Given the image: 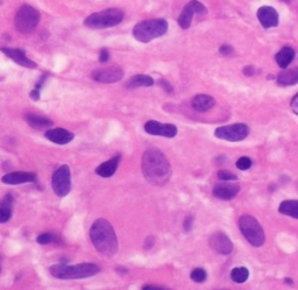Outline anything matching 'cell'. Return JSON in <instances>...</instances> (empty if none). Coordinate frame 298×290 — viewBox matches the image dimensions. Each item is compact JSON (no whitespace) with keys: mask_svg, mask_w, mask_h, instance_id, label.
I'll return each mask as SVG.
<instances>
[{"mask_svg":"<svg viewBox=\"0 0 298 290\" xmlns=\"http://www.w3.org/2000/svg\"><path fill=\"white\" fill-rule=\"evenodd\" d=\"M141 168L145 179L153 185L162 186L169 182L171 166L166 155L157 148H149L144 153Z\"/></svg>","mask_w":298,"mask_h":290,"instance_id":"obj_1","label":"cell"},{"mask_svg":"<svg viewBox=\"0 0 298 290\" xmlns=\"http://www.w3.org/2000/svg\"><path fill=\"white\" fill-rule=\"evenodd\" d=\"M90 238L93 246L100 254L111 257L118 252V239L114 228L106 219L99 218L92 224Z\"/></svg>","mask_w":298,"mask_h":290,"instance_id":"obj_2","label":"cell"},{"mask_svg":"<svg viewBox=\"0 0 298 290\" xmlns=\"http://www.w3.org/2000/svg\"><path fill=\"white\" fill-rule=\"evenodd\" d=\"M100 268L95 263H79L76 266H69L66 263H57L49 268L51 276L61 280L87 279L97 275Z\"/></svg>","mask_w":298,"mask_h":290,"instance_id":"obj_3","label":"cell"},{"mask_svg":"<svg viewBox=\"0 0 298 290\" xmlns=\"http://www.w3.org/2000/svg\"><path fill=\"white\" fill-rule=\"evenodd\" d=\"M167 31L168 22L164 19H150L139 22L133 30V35L140 42L148 43L166 34Z\"/></svg>","mask_w":298,"mask_h":290,"instance_id":"obj_4","label":"cell"},{"mask_svg":"<svg viewBox=\"0 0 298 290\" xmlns=\"http://www.w3.org/2000/svg\"><path fill=\"white\" fill-rule=\"evenodd\" d=\"M124 19V12L118 8H109L105 11L93 13L84 21V25L93 30H105L119 25Z\"/></svg>","mask_w":298,"mask_h":290,"instance_id":"obj_5","label":"cell"},{"mask_svg":"<svg viewBox=\"0 0 298 290\" xmlns=\"http://www.w3.org/2000/svg\"><path fill=\"white\" fill-rule=\"evenodd\" d=\"M239 227H240L241 233L244 234L246 240L248 241L252 246L261 247L264 244L265 236L263 228L260 223L251 215H244L239 219Z\"/></svg>","mask_w":298,"mask_h":290,"instance_id":"obj_6","label":"cell"},{"mask_svg":"<svg viewBox=\"0 0 298 290\" xmlns=\"http://www.w3.org/2000/svg\"><path fill=\"white\" fill-rule=\"evenodd\" d=\"M40 22V12L29 5H22L14 18L15 28L19 33H32Z\"/></svg>","mask_w":298,"mask_h":290,"instance_id":"obj_7","label":"cell"},{"mask_svg":"<svg viewBox=\"0 0 298 290\" xmlns=\"http://www.w3.org/2000/svg\"><path fill=\"white\" fill-rule=\"evenodd\" d=\"M51 185L55 195L58 197H66L71 191V172L69 166L63 164L54 173Z\"/></svg>","mask_w":298,"mask_h":290,"instance_id":"obj_8","label":"cell"},{"mask_svg":"<svg viewBox=\"0 0 298 290\" xmlns=\"http://www.w3.org/2000/svg\"><path fill=\"white\" fill-rule=\"evenodd\" d=\"M249 133V128L246 124H233L226 125V126L218 127L215 131L216 138L222 140L231 141V143H238L247 138Z\"/></svg>","mask_w":298,"mask_h":290,"instance_id":"obj_9","label":"cell"},{"mask_svg":"<svg viewBox=\"0 0 298 290\" xmlns=\"http://www.w3.org/2000/svg\"><path fill=\"white\" fill-rule=\"evenodd\" d=\"M195 14H206V7L202 2L197 1V0H191L189 4L183 8L182 13H181L180 18H178V25L183 30H187L191 26V22H192L193 15Z\"/></svg>","mask_w":298,"mask_h":290,"instance_id":"obj_10","label":"cell"},{"mask_svg":"<svg viewBox=\"0 0 298 290\" xmlns=\"http://www.w3.org/2000/svg\"><path fill=\"white\" fill-rule=\"evenodd\" d=\"M146 133L155 137L174 138L177 135V127L174 124H162L156 120H149L145 124Z\"/></svg>","mask_w":298,"mask_h":290,"instance_id":"obj_11","label":"cell"},{"mask_svg":"<svg viewBox=\"0 0 298 290\" xmlns=\"http://www.w3.org/2000/svg\"><path fill=\"white\" fill-rule=\"evenodd\" d=\"M92 79L99 83H116L124 77V70L119 67H109L104 69H97L91 73Z\"/></svg>","mask_w":298,"mask_h":290,"instance_id":"obj_12","label":"cell"},{"mask_svg":"<svg viewBox=\"0 0 298 290\" xmlns=\"http://www.w3.org/2000/svg\"><path fill=\"white\" fill-rule=\"evenodd\" d=\"M210 246L217 253L222 255H229L233 252V243L228 236L224 232H216L210 237Z\"/></svg>","mask_w":298,"mask_h":290,"instance_id":"obj_13","label":"cell"},{"mask_svg":"<svg viewBox=\"0 0 298 290\" xmlns=\"http://www.w3.org/2000/svg\"><path fill=\"white\" fill-rule=\"evenodd\" d=\"M240 191V185L232 181H223L215 185L212 193L215 197L222 201H231Z\"/></svg>","mask_w":298,"mask_h":290,"instance_id":"obj_14","label":"cell"},{"mask_svg":"<svg viewBox=\"0 0 298 290\" xmlns=\"http://www.w3.org/2000/svg\"><path fill=\"white\" fill-rule=\"evenodd\" d=\"M258 19L262 27L268 28L276 27L278 25V13L274 7L270 6H262L258 9Z\"/></svg>","mask_w":298,"mask_h":290,"instance_id":"obj_15","label":"cell"},{"mask_svg":"<svg viewBox=\"0 0 298 290\" xmlns=\"http://www.w3.org/2000/svg\"><path fill=\"white\" fill-rule=\"evenodd\" d=\"M1 51L6 55V56H8L9 59L14 61L17 64H19V66L28 68V69H35V68L37 67L34 61L29 60L28 57L26 56L25 50L14 49V48H1Z\"/></svg>","mask_w":298,"mask_h":290,"instance_id":"obj_16","label":"cell"},{"mask_svg":"<svg viewBox=\"0 0 298 290\" xmlns=\"http://www.w3.org/2000/svg\"><path fill=\"white\" fill-rule=\"evenodd\" d=\"M1 181L4 182L5 184H11V185L24 184V183L37 181V175H35V173L13 172V173H8V174H6V175L2 176Z\"/></svg>","mask_w":298,"mask_h":290,"instance_id":"obj_17","label":"cell"},{"mask_svg":"<svg viewBox=\"0 0 298 290\" xmlns=\"http://www.w3.org/2000/svg\"><path fill=\"white\" fill-rule=\"evenodd\" d=\"M44 137L56 145H67L74 140V135L64 128H51L46 132Z\"/></svg>","mask_w":298,"mask_h":290,"instance_id":"obj_18","label":"cell"},{"mask_svg":"<svg viewBox=\"0 0 298 290\" xmlns=\"http://www.w3.org/2000/svg\"><path fill=\"white\" fill-rule=\"evenodd\" d=\"M120 160H121V155L120 154H118V155L112 157L111 160L106 161V162H104L100 164V166L97 167L96 174L97 175H99L100 177L113 176L115 174L116 169H118V166H119V162H120Z\"/></svg>","mask_w":298,"mask_h":290,"instance_id":"obj_19","label":"cell"},{"mask_svg":"<svg viewBox=\"0 0 298 290\" xmlns=\"http://www.w3.org/2000/svg\"><path fill=\"white\" fill-rule=\"evenodd\" d=\"M215 98L209 95H197L192 98L191 105L198 112H206L215 106Z\"/></svg>","mask_w":298,"mask_h":290,"instance_id":"obj_20","label":"cell"},{"mask_svg":"<svg viewBox=\"0 0 298 290\" xmlns=\"http://www.w3.org/2000/svg\"><path fill=\"white\" fill-rule=\"evenodd\" d=\"M277 83L282 86H291L298 84V68L282 70L277 76Z\"/></svg>","mask_w":298,"mask_h":290,"instance_id":"obj_21","label":"cell"},{"mask_svg":"<svg viewBox=\"0 0 298 290\" xmlns=\"http://www.w3.org/2000/svg\"><path fill=\"white\" fill-rule=\"evenodd\" d=\"M295 50L291 47H283L278 53L275 55V61L278 64V67L282 69H287L290 66L295 59Z\"/></svg>","mask_w":298,"mask_h":290,"instance_id":"obj_22","label":"cell"},{"mask_svg":"<svg viewBox=\"0 0 298 290\" xmlns=\"http://www.w3.org/2000/svg\"><path fill=\"white\" fill-rule=\"evenodd\" d=\"M13 202H14V199H13V196L9 195V193H7V195L2 198L1 204H0V223L1 224L7 223L9 219H11L13 211Z\"/></svg>","mask_w":298,"mask_h":290,"instance_id":"obj_23","label":"cell"},{"mask_svg":"<svg viewBox=\"0 0 298 290\" xmlns=\"http://www.w3.org/2000/svg\"><path fill=\"white\" fill-rule=\"evenodd\" d=\"M26 121L28 122V125H31L33 128H37V130H42V128H47L53 126L54 122L50 120V119L41 117V115H37L33 113H28L26 114Z\"/></svg>","mask_w":298,"mask_h":290,"instance_id":"obj_24","label":"cell"},{"mask_svg":"<svg viewBox=\"0 0 298 290\" xmlns=\"http://www.w3.org/2000/svg\"><path fill=\"white\" fill-rule=\"evenodd\" d=\"M278 211L282 215L298 219V199H288V201L282 202L278 206Z\"/></svg>","mask_w":298,"mask_h":290,"instance_id":"obj_25","label":"cell"},{"mask_svg":"<svg viewBox=\"0 0 298 290\" xmlns=\"http://www.w3.org/2000/svg\"><path fill=\"white\" fill-rule=\"evenodd\" d=\"M154 85V79L148 75H135L128 80L127 88L135 89L140 86H151Z\"/></svg>","mask_w":298,"mask_h":290,"instance_id":"obj_26","label":"cell"},{"mask_svg":"<svg viewBox=\"0 0 298 290\" xmlns=\"http://www.w3.org/2000/svg\"><path fill=\"white\" fill-rule=\"evenodd\" d=\"M249 278V270L246 267H236L231 272V279L235 283H245Z\"/></svg>","mask_w":298,"mask_h":290,"instance_id":"obj_27","label":"cell"},{"mask_svg":"<svg viewBox=\"0 0 298 290\" xmlns=\"http://www.w3.org/2000/svg\"><path fill=\"white\" fill-rule=\"evenodd\" d=\"M190 278L193 282L203 283L206 280L207 275H206V272L203 268H196V269H193L192 272H191Z\"/></svg>","mask_w":298,"mask_h":290,"instance_id":"obj_28","label":"cell"},{"mask_svg":"<svg viewBox=\"0 0 298 290\" xmlns=\"http://www.w3.org/2000/svg\"><path fill=\"white\" fill-rule=\"evenodd\" d=\"M218 179L220 181H236L238 176L235 174H233L229 170H219L218 172Z\"/></svg>","mask_w":298,"mask_h":290,"instance_id":"obj_29","label":"cell"},{"mask_svg":"<svg viewBox=\"0 0 298 290\" xmlns=\"http://www.w3.org/2000/svg\"><path fill=\"white\" fill-rule=\"evenodd\" d=\"M56 240V237L51 233H42L37 238V241L40 245H48L54 243Z\"/></svg>","mask_w":298,"mask_h":290,"instance_id":"obj_30","label":"cell"},{"mask_svg":"<svg viewBox=\"0 0 298 290\" xmlns=\"http://www.w3.org/2000/svg\"><path fill=\"white\" fill-rule=\"evenodd\" d=\"M252 167V160L247 156H242L236 161V168L240 170H248Z\"/></svg>","mask_w":298,"mask_h":290,"instance_id":"obj_31","label":"cell"},{"mask_svg":"<svg viewBox=\"0 0 298 290\" xmlns=\"http://www.w3.org/2000/svg\"><path fill=\"white\" fill-rule=\"evenodd\" d=\"M219 53L224 55V56H228V55H231L233 53V48L231 46H228V44H224L219 48Z\"/></svg>","mask_w":298,"mask_h":290,"instance_id":"obj_32","label":"cell"},{"mask_svg":"<svg viewBox=\"0 0 298 290\" xmlns=\"http://www.w3.org/2000/svg\"><path fill=\"white\" fill-rule=\"evenodd\" d=\"M110 59V53L109 50L106 49V48H104V49H102V51H100V55H99V61L102 63H105L108 62Z\"/></svg>","mask_w":298,"mask_h":290,"instance_id":"obj_33","label":"cell"},{"mask_svg":"<svg viewBox=\"0 0 298 290\" xmlns=\"http://www.w3.org/2000/svg\"><path fill=\"white\" fill-rule=\"evenodd\" d=\"M192 224H193V218L191 217V216H189V217L186 218V220H184V230H186V232H189L191 228H192Z\"/></svg>","mask_w":298,"mask_h":290,"instance_id":"obj_34","label":"cell"},{"mask_svg":"<svg viewBox=\"0 0 298 290\" xmlns=\"http://www.w3.org/2000/svg\"><path fill=\"white\" fill-rule=\"evenodd\" d=\"M154 244H155L154 237H147V239H146V241H145L144 247L146 248V250H150V248L154 246Z\"/></svg>","mask_w":298,"mask_h":290,"instance_id":"obj_35","label":"cell"},{"mask_svg":"<svg viewBox=\"0 0 298 290\" xmlns=\"http://www.w3.org/2000/svg\"><path fill=\"white\" fill-rule=\"evenodd\" d=\"M291 109H293L294 113L298 115V93L294 97L293 101H291Z\"/></svg>","mask_w":298,"mask_h":290,"instance_id":"obj_36","label":"cell"},{"mask_svg":"<svg viewBox=\"0 0 298 290\" xmlns=\"http://www.w3.org/2000/svg\"><path fill=\"white\" fill-rule=\"evenodd\" d=\"M160 85L162 86V88L164 89V91H167V92H173V88H171V85L169 84V83L167 82V80H164V79H161L160 80Z\"/></svg>","mask_w":298,"mask_h":290,"instance_id":"obj_37","label":"cell"},{"mask_svg":"<svg viewBox=\"0 0 298 290\" xmlns=\"http://www.w3.org/2000/svg\"><path fill=\"white\" fill-rule=\"evenodd\" d=\"M244 73H245V76H248V77L253 76L255 73V68L252 67V66L245 67L244 68Z\"/></svg>","mask_w":298,"mask_h":290,"instance_id":"obj_38","label":"cell"},{"mask_svg":"<svg viewBox=\"0 0 298 290\" xmlns=\"http://www.w3.org/2000/svg\"><path fill=\"white\" fill-rule=\"evenodd\" d=\"M29 96H31V98L33 99V101H35V102L38 101V99H40V90L34 89L33 91L31 92V95H29Z\"/></svg>","mask_w":298,"mask_h":290,"instance_id":"obj_39","label":"cell"},{"mask_svg":"<svg viewBox=\"0 0 298 290\" xmlns=\"http://www.w3.org/2000/svg\"><path fill=\"white\" fill-rule=\"evenodd\" d=\"M144 290H167L166 287H161V286H145Z\"/></svg>","mask_w":298,"mask_h":290,"instance_id":"obj_40","label":"cell"},{"mask_svg":"<svg viewBox=\"0 0 298 290\" xmlns=\"http://www.w3.org/2000/svg\"><path fill=\"white\" fill-rule=\"evenodd\" d=\"M116 272H119V273H127L128 270L125 269V268H118V269H116Z\"/></svg>","mask_w":298,"mask_h":290,"instance_id":"obj_41","label":"cell"},{"mask_svg":"<svg viewBox=\"0 0 298 290\" xmlns=\"http://www.w3.org/2000/svg\"><path fill=\"white\" fill-rule=\"evenodd\" d=\"M281 1H283V2H287V4H289V2L291 1V0H281Z\"/></svg>","mask_w":298,"mask_h":290,"instance_id":"obj_42","label":"cell"},{"mask_svg":"<svg viewBox=\"0 0 298 290\" xmlns=\"http://www.w3.org/2000/svg\"><path fill=\"white\" fill-rule=\"evenodd\" d=\"M286 282H288V283H293V281H291L290 279H287V280H286Z\"/></svg>","mask_w":298,"mask_h":290,"instance_id":"obj_43","label":"cell"}]
</instances>
